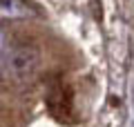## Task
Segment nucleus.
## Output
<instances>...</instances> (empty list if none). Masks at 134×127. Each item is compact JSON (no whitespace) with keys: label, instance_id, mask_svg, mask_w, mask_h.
Segmentation results:
<instances>
[{"label":"nucleus","instance_id":"f03ea898","mask_svg":"<svg viewBox=\"0 0 134 127\" xmlns=\"http://www.w3.org/2000/svg\"><path fill=\"white\" fill-rule=\"evenodd\" d=\"M34 16V9L25 0H0V20H16Z\"/></svg>","mask_w":134,"mask_h":127},{"label":"nucleus","instance_id":"f257e3e1","mask_svg":"<svg viewBox=\"0 0 134 127\" xmlns=\"http://www.w3.org/2000/svg\"><path fill=\"white\" fill-rule=\"evenodd\" d=\"M43 56L34 45H16L0 58V78L9 85H27L40 71Z\"/></svg>","mask_w":134,"mask_h":127},{"label":"nucleus","instance_id":"7ed1b4c3","mask_svg":"<svg viewBox=\"0 0 134 127\" xmlns=\"http://www.w3.org/2000/svg\"><path fill=\"white\" fill-rule=\"evenodd\" d=\"M7 49H5V31L0 29V58H2V54H5Z\"/></svg>","mask_w":134,"mask_h":127}]
</instances>
